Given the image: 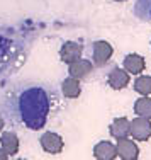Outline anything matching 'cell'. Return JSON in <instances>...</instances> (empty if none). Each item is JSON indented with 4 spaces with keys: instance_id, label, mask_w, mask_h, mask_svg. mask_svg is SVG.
I'll return each instance as SVG.
<instances>
[{
    "instance_id": "cell-1",
    "label": "cell",
    "mask_w": 151,
    "mask_h": 160,
    "mask_svg": "<svg viewBox=\"0 0 151 160\" xmlns=\"http://www.w3.org/2000/svg\"><path fill=\"white\" fill-rule=\"evenodd\" d=\"M50 96L43 87H29L19 96V116L29 129L44 128L50 116Z\"/></svg>"
},
{
    "instance_id": "cell-2",
    "label": "cell",
    "mask_w": 151,
    "mask_h": 160,
    "mask_svg": "<svg viewBox=\"0 0 151 160\" xmlns=\"http://www.w3.org/2000/svg\"><path fill=\"white\" fill-rule=\"evenodd\" d=\"M131 136L136 140V142H146V140L151 138V121L146 119V118H134L131 121Z\"/></svg>"
},
{
    "instance_id": "cell-3",
    "label": "cell",
    "mask_w": 151,
    "mask_h": 160,
    "mask_svg": "<svg viewBox=\"0 0 151 160\" xmlns=\"http://www.w3.org/2000/svg\"><path fill=\"white\" fill-rule=\"evenodd\" d=\"M39 143H41V147H43V150L48 152V153H51V155H58L59 152L63 150V147H65L63 138L54 131H46L41 136Z\"/></svg>"
},
{
    "instance_id": "cell-4",
    "label": "cell",
    "mask_w": 151,
    "mask_h": 160,
    "mask_svg": "<svg viewBox=\"0 0 151 160\" xmlns=\"http://www.w3.org/2000/svg\"><path fill=\"white\" fill-rule=\"evenodd\" d=\"M82 53H83V48H82L80 43H75V41H68L61 46L59 49V58H61L63 63H73L77 60L82 58Z\"/></svg>"
},
{
    "instance_id": "cell-5",
    "label": "cell",
    "mask_w": 151,
    "mask_h": 160,
    "mask_svg": "<svg viewBox=\"0 0 151 160\" xmlns=\"http://www.w3.org/2000/svg\"><path fill=\"white\" fill-rule=\"evenodd\" d=\"M117 157L122 160H138L139 157V148L133 140L129 138H119L117 140Z\"/></svg>"
},
{
    "instance_id": "cell-6",
    "label": "cell",
    "mask_w": 151,
    "mask_h": 160,
    "mask_svg": "<svg viewBox=\"0 0 151 160\" xmlns=\"http://www.w3.org/2000/svg\"><path fill=\"white\" fill-rule=\"evenodd\" d=\"M114 49L107 41H95L93 43V62L95 65H105L111 60Z\"/></svg>"
},
{
    "instance_id": "cell-7",
    "label": "cell",
    "mask_w": 151,
    "mask_h": 160,
    "mask_svg": "<svg viewBox=\"0 0 151 160\" xmlns=\"http://www.w3.org/2000/svg\"><path fill=\"white\" fill-rule=\"evenodd\" d=\"M93 157L97 160H114L117 157V147L111 142H99L93 147Z\"/></svg>"
},
{
    "instance_id": "cell-8",
    "label": "cell",
    "mask_w": 151,
    "mask_h": 160,
    "mask_svg": "<svg viewBox=\"0 0 151 160\" xmlns=\"http://www.w3.org/2000/svg\"><path fill=\"white\" fill-rule=\"evenodd\" d=\"M93 70V63H90V60H77V62L70 63L68 65V72H70V77L73 78H85L87 75L90 73V72Z\"/></svg>"
},
{
    "instance_id": "cell-9",
    "label": "cell",
    "mask_w": 151,
    "mask_h": 160,
    "mask_svg": "<svg viewBox=\"0 0 151 160\" xmlns=\"http://www.w3.org/2000/svg\"><path fill=\"white\" fill-rule=\"evenodd\" d=\"M109 133L111 136H114L116 140L119 138H127L131 133V121L127 118H117L112 121V124L109 126Z\"/></svg>"
},
{
    "instance_id": "cell-10",
    "label": "cell",
    "mask_w": 151,
    "mask_h": 160,
    "mask_svg": "<svg viewBox=\"0 0 151 160\" xmlns=\"http://www.w3.org/2000/svg\"><path fill=\"white\" fill-rule=\"evenodd\" d=\"M122 65H124V70H126L127 73L139 75L143 70H144L146 62H144V58H143L141 55H136V53H133V55H127L126 58H124Z\"/></svg>"
},
{
    "instance_id": "cell-11",
    "label": "cell",
    "mask_w": 151,
    "mask_h": 160,
    "mask_svg": "<svg viewBox=\"0 0 151 160\" xmlns=\"http://www.w3.org/2000/svg\"><path fill=\"white\" fill-rule=\"evenodd\" d=\"M107 83L111 85V89L120 90L129 83V73L126 70H120V68H114L107 77Z\"/></svg>"
},
{
    "instance_id": "cell-12",
    "label": "cell",
    "mask_w": 151,
    "mask_h": 160,
    "mask_svg": "<svg viewBox=\"0 0 151 160\" xmlns=\"http://www.w3.org/2000/svg\"><path fill=\"white\" fill-rule=\"evenodd\" d=\"M19 136L14 131H3L0 136V147L7 152L9 155H16L19 152Z\"/></svg>"
},
{
    "instance_id": "cell-13",
    "label": "cell",
    "mask_w": 151,
    "mask_h": 160,
    "mask_svg": "<svg viewBox=\"0 0 151 160\" xmlns=\"http://www.w3.org/2000/svg\"><path fill=\"white\" fill-rule=\"evenodd\" d=\"M61 92L66 99H77L80 96L82 89H80V80L73 78V77H68L63 80L61 83Z\"/></svg>"
},
{
    "instance_id": "cell-14",
    "label": "cell",
    "mask_w": 151,
    "mask_h": 160,
    "mask_svg": "<svg viewBox=\"0 0 151 160\" xmlns=\"http://www.w3.org/2000/svg\"><path fill=\"white\" fill-rule=\"evenodd\" d=\"M134 14L141 19V21L151 22V0H136Z\"/></svg>"
},
{
    "instance_id": "cell-15",
    "label": "cell",
    "mask_w": 151,
    "mask_h": 160,
    "mask_svg": "<svg viewBox=\"0 0 151 160\" xmlns=\"http://www.w3.org/2000/svg\"><path fill=\"white\" fill-rule=\"evenodd\" d=\"M134 112L151 121V97H139L134 102Z\"/></svg>"
},
{
    "instance_id": "cell-16",
    "label": "cell",
    "mask_w": 151,
    "mask_h": 160,
    "mask_svg": "<svg viewBox=\"0 0 151 160\" xmlns=\"http://www.w3.org/2000/svg\"><path fill=\"white\" fill-rule=\"evenodd\" d=\"M134 90L138 94H141L143 97L151 96V77H148V75H139L134 80Z\"/></svg>"
},
{
    "instance_id": "cell-17",
    "label": "cell",
    "mask_w": 151,
    "mask_h": 160,
    "mask_svg": "<svg viewBox=\"0 0 151 160\" xmlns=\"http://www.w3.org/2000/svg\"><path fill=\"white\" fill-rule=\"evenodd\" d=\"M9 46H10V41L7 38L0 36V56H3L7 51H9Z\"/></svg>"
},
{
    "instance_id": "cell-18",
    "label": "cell",
    "mask_w": 151,
    "mask_h": 160,
    "mask_svg": "<svg viewBox=\"0 0 151 160\" xmlns=\"http://www.w3.org/2000/svg\"><path fill=\"white\" fill-rule=\"evenodd\" d=\"M7 158H9V153H7V152L0 147V160H7Z\"/></svg>"
},
{
    "instance_id": "cell-19",
    "label": "cell",
    "mask_w": 151,
    "mask_h": 160,
    "mask_svg": "<svg viewBox=\"0 0 151 160\" xmlns=\"http://www.w3.org/2000/svg\"><path fill=\"white\" fill-rule=\"evenodd\" d=\"M2 128H3V119H2V116H0V131H2Z\"/></svg>"
},
{
    "instance_id": "cell-20",
    "label": "cell",
    "mask_w": 151,
    "mask_h": 160,
    "mask_svg": "<svg viewBox=\"0 0 151 160\" xmlns=\"http://www.w3.org/2000/svg\"><path fill=\"white\" fill-rule=\"evenodd\" d=\"M116 2H124V0H116Z\"/></svg>"
},
{
    "instance_id": "cell-21",
    "label": "cell",
    "mask_w": 151,
    "mask_h": 160,
    "mask_svg": "<svg viewBox=\"0 0 151 160\" xmlns=\"http://www.w3.org/2000/svg\"><path fill=\"white\" fill-rule=\"evenodd\" d=\"M16 160H26V158H16Z\"/></svg>"
}]
</instances>
